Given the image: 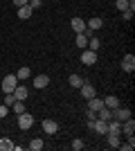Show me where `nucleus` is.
I'll return each mask as SVG.
<instances>
[{"instance_id":"nucleus-1","label":"nucleus","mask_w":135,"mask_h":151,"mask_svg":"<svg viewBox=\"0 0 135 151\" xmlns=\"http://www.w3.org/2000/svg\"><path fill=\"white\" fill-rule=\"evenodd\" d=\"M18 86V79H16V75H7L5 79H2V93H14V88Z\"/></svg>"},{"instance_id":"nucleus-2","label":"nucleus","mask_w":135,"mask_h":151,"mask_svg":"<svg viewBox=\"0 0 135 151\" xmlns=\"http://www.w3.org/2000/svg\"><path fill=\"white\" fill-rule=\"evenodd\" d=\"M18 126L23 129V131L32 129V126H34V117L29 113H18Z\"/></svg>"},{"instance_id":"nucleus-3","label":"nucleus","mask_w":135,"mask_h":151,"mask_svg":"<svg viewBox=\"0 0 135 151\" xmlns=\"http://www.w3.org/2000/svg\"><path fill=\"white\" fill-rule=\"evenodd\" d=\"M122 70H124V72H133V70H135V54H124Z\"/></svg>"},{"instance_id":"nucleus-4","label":"nucleus","mask_w":135,"mask_h":151,"mask_svg":"<svg viewBox=\"0 0 135 151\" xmlns=\"http://www.w3.org/2000/svg\"><path fill=\"white\" fill-rule=\"evenodd\" d=\"M81 63H84V65H95V63H97V52L84 50V54H81Z\"/></svg>"},{"instance_id":"nucleus-5","label":"nucleus","mask_w":135,"mask_h":151,"mask_svg":"<svg viewBox=\"0 0 135 151\" xmlns=\"http://www.w3.org/2000/svg\"><path fill=\"white\" fill-rule=\"evenodd\" d=\"M92 131L99 133V135H106V133H108V122H104V120L97 117V120L92 122Z\"/></svg>"},{"instance_id":"nucleus-6","label":"nucleus","mask_w":135,"mask_h":151,"mask_svg":"<svg viewBox=\"0 0 135 151\" xmlns=\"http://www.w3.org/2000/svg\"><path fill=\"white\" fill-rule=\"evenodd\" d=\"M41 126H43V131L47 133V135H54V133L59 131V124L54 120H43V122H41Z\"/></svg>"},{"instance_id":"nucleus-7","label":"nucleus","mask_w":135,"mask_h":151,"mask_svg":"<svg viewBox=\"0 0 135 151\" xmlns=\"http://www.w3.org/2000/svg\"><path fill=\"white\" fill-rule=\"evenodd\" d=\"M113 117H115L117 122H124V120H129V117H131V111H129V108H119V106H117V108H113Z\"/></svg>"},{"instance_id":"nucleus-8","label":"nucleus","mask_w":135,"mask_h":151,"mask_svg":"<svg viewBox=\"0 0 135 151\" xmlns=\"http://www.w3.org/2000/svg\"><path fill=\"white\" fill-rule=\"evenodd\" d=\"M133 131H135V120L133 117H129V120H124L122 122V133H126V135H133Z\"/></svg>"},{"instance_id":"nucleus-9","label":"nucleus","mask_w":135,"mask_h":151,"mask_svg":"<svg viewBox=\"0 0 135 151\" xmlns=\"http://www.w3.org/2000/svg\"><path fill=\"white\" fill-rule=\"evenodd\" d=\"M122 133V122H117L115 117L108 122V135H119Z\"/></svg>"},{"instance_id":"nucleus-10","label":"nucleus","mask_w":135,"mask_h":151,"mask_svg":"<svg viewBox=\"0 0 135 151\" xmlns=\"http://www.w3.org/2000/svg\"><path fill=\"white\" fill-rule=\"evenodd\" d=\"M81 95H84L86 99H90V97H95V86L92 83H88V81H84V86H81Z\"/></svg>"},{"instance_id":"nucleus-11","label":"nucleus","mask_w":135,"mask_h":151,"mask_svg":"<svg viewBox=\"0 0 135 151\" xmlns=\"http://www.w3.org/2000/svg\"><path fill=\"white\" fill-rule=\"evenodd\" d=\"M70 27L77 32V34H81V32L86 29V20H84V18H72V20H70Z\"/></svg>"},{"instance_id":"nucleus-12","label":"nucleus","mask_w":135,"mask_h":151,"mask_svg":"<svg viewBox=\"0 0 135 151\" xmlns=\"http://www.w3.org/2000/svg\"><path fill=\"white\" fill-rule=\"evenodd\" d=\"M32 14H34V9H32L29 5H25V7H18V18H20V20L32 18Z\"/></svg>"},{"instance_id":"nucleus-13","label":"nucleus","mask_w":135,"mask_h":151,"mask_svg":"<svg viewBox=\"0 0 135 151\" xmlns=\"http://www.w3.org/2000/svg\"><path fill=\"white\" fill-rule=\"evenodd\" d=\"M47 83H50V77H47V75L34 77V86H36V88H47Z\"/></svg>"},{"instance_id":"nucleus-14","label":"nucleus","mask_w":135,"mask_h":151,"mask_svg":"<svg viewBox=\"0 0 135 151\" xmlns=\"http://www.w3.org/2000/svg\"><path fill=\"white\" fill-rule=\"evenodd\" d=\"M86 27L92 29V32H97V29H101V27H104V20L101 18H90L88 23H86Z\"/></svg>"},{"instance_id":"nucleus-15","label":"nucleus","mask_w":135,"mask_h":151,"mask_svg":"<svg viewBox=\"0 0 135 151\" xmlns=\"http://www.w3.org/2000/svg\"><path fill=\"white\" fill-rule=\"evenodd\" d=\"M97 113H99V120H104V122H110L113 120V108H99V111H97Z\"/></svg>"},{"instance_id":"nucleus-16","label":"nucleus","mask_w":135,"mask_h":151,"mask_svg":"<svg viewBox=\"0 0 135 151\" xmlns=\"http://www.w3.org/2000/svg\"><path fill=\"white\" fill-rule=\"evenodd\" d=\"M88 101V108H92V111H99V108H104V99H97V97H90V99H86Z\"/></svg>"},{"instance_id":"nucleus-17","label":"nucleus","mask_w":135,"mask_h":151,"mask_svg":"<svg viewBox=\"0 0 135 151\" xmlns=\"http://www.w3.org/2000/svg\"><path fill=\"white\" fill-rule=\"evenodd\" d=\"M14 97L20 99V101H25L27 99V88L25 86H16V88H14Z\"/></svg>"},{"instance_id":"nucleus-18","label":"nucleus","mask_w":135,"mask_h":151,"mask_svg":"<svg viewBox=\"0 0 135 151\" xmlns=\"http://www.w3.org/2000/svg\"><path fill=\"white\" fill-rule=\"evenodd\" d=\"M68 81H70V86L72 88H81V86H84V77H79V75H70V79H68Z\"/></svg>"},{"instance_id":"nucleus-19","label":"nucleus","mask_w":135,"mask_h":151,"mask_svg":"<svg viewBox=\"0 0 135 151\" xmlns=\"http://www.w3.org/2000/svg\"><path fill=\"white\" fill-rule=\"evenodd\" d=\"M104 106H106V108H117V106H119V99H117L115 95H108V97L104 99Z\"/></svg>"},{"instance_id":"nucleus-20","label":"nucleus","mask_w":135,"mask_h":151,"mask_svg":"<svg viewBox=\"0 0 135 151\" xmlns=\"http://www.w3.org/2000/svg\"><path fill=\"white\" fill-rule=\"evenodd\" d=\"M0 151H14V142L9 138H0Z\"/></svg>"},{"instance_id":"nucleus-21","label":"nucleus","mask_w":135,"mask_h":151,"mask_svg":"<svg viewBox=\"0 0 135 151\" xmlns=\"http://www.w3.org/2000/svg\"><path fill=\"white\" fill-rule=\"evenodd\" d=\"M88 47H90L92 52H97L99 47H101V41H99L97 36H90V38H88Z\"/></svg>"},{"instance_id":"nucleus-22","label":"nucleus","mask_w":135,"mask_h":151,"mask_svg":"<svg viewBox=\"0 0 135 151\" xmlns=\"http://www.w3.org/2000/svg\"><path fill=\"white\" fill-rule=\"evenodd\" d=\"M77 47L79 50H86V47H88V36H86V34H77Z\"/></svg>"},{"instance_id":"nucleus-23","label":"nucleus","mask_w":135,"mask_h":151,"mask_svg":"<svg viewBox=\"0 0 135 151\" xmlns=\"http://www.w3.org/2000/svg\"><path fill=\"white\" fill-rule=\"evenodd\" d=\"M29 75H32V72H29V68H25V65H23V68L16 72V79H18V81H23V79H27Z\"/></svg>"},{"instance_id":"nucleus-24","label":"nucleus","mask_w":135,"mask_h":151,"mask_svg":"<svg viewBox=\"0 0 135 151\" xmlns=\"http://www.w3.org/2000/svg\"><path fill=\"white\" fill-rule=\"evenodd\" d=\"M29 149H32V151H41V149H43V140H41V138H34L32 142H29Z\"/></svg>"},{"instance_id":"nucleus-25","label":"nucleus","mask_w":135,"mask_h":151,"mask_svg":"<svg viewBox=\"0 0 135 151\" xmlns=\"http://www.w3.org/2000/svg\"><path fill=\"white\" fill-rule=\"evenodd\" d=\"M11 108L16 111V113H25V101H20V99H16L11 104Z\"/></svg>"},{"instance_id":"nucleus-26","label":"nucleus","mask_w":135,"mask_h":151,"mask_svg":"<svg viewBox=\"0 0 135 151\" xmlns=\"http://www.w3.org/2000/svg\"><path fill=\"white\" fill-rule=\"evenodd\" d=\"M108 135V133H106ZM108 145H110V149H117L119 147V135H108Z\"/></svg>"},{"instance_id":"nucleus-27","label":"nucleus","mask_w":135,"mask_h":151,"mask_svg":"<svg viewBox=\"0 0 135 151\" xmlns=\"http://www.w3.org/2000/svg\"><path fill=\"white\" fill-rule=\"evenodd\" d=\"M115 5H117V9H119V12H126V9H129V0H117Z\"/></svg>"},{"instance_id":"nucleus-28","label":"nucleus","mask_w":135,"mask_h":151,"mask_svg":"<svg viewBox=\"0 0 135 151\" xmlns=\"http://www.w3.org/2000/svg\"><path fill=\"white\" fill-rule=\"evenodd\" d=\"M14 101H16V97H14V93H5V104H7V106L11 108V104H14Z\"/></svg>"},{"instance_id":"nucleus-29","label":"nucleus","mask_w":135,"mask_h":151,"mask_svg":"<svg viewBox=\"0 0 135 151\" xmlns=\"http://www.w3.org/2000/svg\"><path fill=\"white\" fill-rule=\"evenodd\" d=\"M133 147H135V140H133V135L129 138V145H122V149L124 151H133Z\"/></svg>"},{"instance_id":"nucleus-30","label":"nucleus","mask_w":135,"mask_h":151,"mask_svg":"<svg viewBox=\"0 0 135 151\" xmlns=\"http://www.w3.org/2000/svg\"><path fill=\"white\" fill-rule=\"evenodd\" d=\"M7 113H9V106H7V104H0V120L7 117Z\"/></svg>"},{"instance_id":"nucleus-31","label":"nucleus","mask_w":135,"mask_h":151,"mask_svg":"<svg viewBox=\"0 0 135 151\" xmlns=\"http://www.w3.org/2000/svg\"><path fill=\"white\" fill-rule=\"evenodd\" d=\"M72 149H74V151H79V149H84V140H74V142H72Z\"/></svg>"},{"instance_id":"nucleus-32","label":"nucleus","mask_w":135,"mask_h":151,"mask_svg":"<svg viewBox=\"0 0 135 151\" xmlns=\"http://www.w3.org/2000/svg\"><path fill=\"white\" fill-rule=\"evenodd\" d=\"M27 5L32 7V9H39V7L43 5V2H41V0H29V2H27Z\"/></svg>"},{"instance_id":"nucleus-33","label":"nucleus","mask_w":135,"mask_h":151,"mask_svg":"<svg viewBox=\"0 0 135 151\" xmlns=\"http://www.w3.org/2000/svg\"><path fill=\"white\" fill-rule=\"evenodd\" d=\"M122 18H124V20H131V18H133V12H131V9H126V12H122Z\"/></svg>"},{"instance_id":"nucleus-34","label":"nucleus","mask_w":135,"mask_h":151,"mask_svg":"<svg viewBox=\"0 0 135 151\" xmlns=\"http://www.w3.org/2000/svg\"><path fill=\"white\" fill-rule=\"evenodd\" d=\"M27 2H29V0H14V5H16V7H25Z\"/></svg>"},{"instance_id":"nucleus-35","label":"nucleus","mask_w":135,"mask_h":151,"mask_svg":"<svg viewBox=\"0 0 135 151\" xmlns=\"http://www.w3.org/2000/svg\"><path fill=\"white\" fill-rule=\"evenodd\" d=\"M86 115H88V120H97V117H95V111H92V108H88V113H86Z\"/></svg>"}]
</instances>
